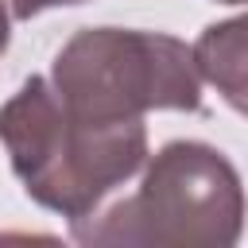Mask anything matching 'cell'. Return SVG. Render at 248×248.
Instances as JSON below:
<instances>
[{
  "label": "cell",
  "instance_id": "obj_4",
  "mask_svg": "<svg viewBox=\"0 0 248 248\" xmlns=\"http://www.w3.org/2000/svg\"><path fill=\"white\" fill-rule=\"evenodd\" d=\"M202 81H209L229 108L248 116V12L209 23L194 43Z\"/></svg>",
  "mask_w": 248,
  "mask_h": 248
},
{
  "label": "cell",
  "instance_id": "obj_5",
  "mask_svg": "<svg viewBox=\"0 0 248 248\" xmlns=\"http://www.w3.org/2000/svg\"><path fill=\"white\" fill-rule=\"evenodd\" d=\"M8 4H12V16H16V19H35L39 12L74 8V4H85V0H8Z\"/></svg>",
  "mask_w": 248,
  "mask_h": 248
},
{
  "label": "cell",
  "instance_id": "obj_6",
  "mask_svg": "<svg viewBox=\"0 0 248 248\" xmlns=\"http://www.w3.org/2000/svg\"><path fill=\"white\" fill-rule=\"evenodd\" d=\"M8 39H12V16H8V4L0 0V54L8 50Z\"/></svg>",
  "mask_w": 248,
  "mask_h": 248
},
{
  "label": "cell",
  "instance_id": "obj_3",
  "mask_svg": "<svg viewBox=\"0 0 248 248\" xmlns=\"http://www.w3.org/2000/svg\"><path fill=\"white\" fill-rule=\"evenodd\" d=\"M62 105L89 120H143L151 108H202L194 46L163 31L85 27L62 43L50 66Z\"/></svg>",
  "mask_w": 248,
  "mask_h": 248
},
{
  "label": "cell",
  "instance_id": "obj_1",
  "mask_svg": "<svg viewBox=\"0 0 248 248\" xmlns=\"http://www.w3.org/2000/svg\"><path fill=\"white\" fill-rule=\"evenodd\" d=\"M0 143L27 198L66 221L97 205L147 163L143 120H89L62 105L50 78H27L0 105Z\"/></svg>",
  "mask_w": 248,
  "mask_h": 248
},
{
  "label": "cell",
  "instance_id": "obj_2",
  "mask_svg": "<svg viewBox=\"0 0 248 248\" xmlns=\"http://www.w3.org/2000/svg\"><path fill=\"white\" fill-rule=\"evenodd\" d=\"M248 198L236 167L202 140L163 143L136 194L120 198L105 213L70 221L78 244H217L240 240Z\"/></svg>",
  "mask_w": 248,
  "mask_h": 248
},
{
  "label": "cell",
  "instance_id": "obj_7",
  "mask_svg": "<svg viewBox=\"0 0 248 248\" xmlns=\"http://www.w3.org/2000/svg\"><path fill=\"white\" fill-rule=\"evenodd\" d=\"M217 4H248V0H217Z\"/></svg>",
  "mask_w": 248,
  "mask_h": 248
}]
</instances>
